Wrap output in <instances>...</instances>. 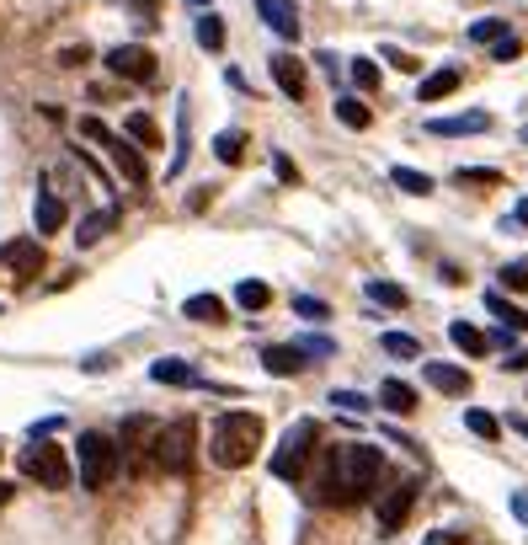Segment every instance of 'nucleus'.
Wrapping results in <instances>:
<instances>
[{
	"label": "nucleus",
	"instance_id": "17",
	"mask_svg": "<svg viewBox=\"0 0 528 545\" xmlns=\"http://www.w3.org/2000/svg\"><path fill=\"white\" fill-rule=\"evenodd\" d=\"M459 80H465V75H459L454 64H443V70H432V75L421 80V91H416V97H421V102H443L449 91H459Z\"/></svg>",
	"mask_w": 528,
	"mask_h": 545
},
{
	"label": "nucleus",
	"instance_id": "25",
	"mask_svg": "<svg viewBox=\"0 0 528 545\" xmlns=\"http://www.w3.org/2000/svg\"><path fill=\"white\" fill-rule=\"evenodd\" d=\"M390 182H395L401 193H411V198H427V193L438 187V182L427 177V172H416V166H395V172H390Z\"/></svg>",
	"mask_w": 528,
	"mask_h": 545
},
{
	"label": "nucleus",
	"instance_id": "31",
	"mask_svg": "<svg viewBox=\"0 0 528 545\" xmlns=\"http://www.w3.org/2000/svg\"><path fill=\"white\" fill-rule=\"evenodd\" d=\"M214 155H219L225 166H235V161L245 155V134H240V128H225V134L214 139Z\"/></svg>",
	"mask_w": 528,
	"mask_h": 545
},
{
	"label": "nucleus",
	"instance_id": "42",
	"mask_svg": "<svg viewBox=\"0 0 528 545\" xmlns=\"http://www.w3.org/2000/svg\"><path fill=\"white\" fill-rule=\"evenodd\" d=\"M427 545H469V540H465V530H432Z\"/></svg>",
	"mask_w": 528,
	"mask_h": 545
},
{
	"label": "nucleus",
	"instance_id": "34",
	"mask_svg": "<svg viewBox=\"0 0 528 545\" xmlns=\"http://www.w3.org/2000/svg\"><path fill=\"white\" fill-rule=\"evenodd\" d=\"M454 182L459 187H502V172H491V166H459Z\"/></svg>",
	"mask_w": 528,
	"mask_h": 545
},
{
	"label": "nucleus",
	"instance_id": "39",
	"mask_svg": "<svg viewBox=\"0 0 528 545\" xmlns=\"http://www.w3.org/2000/svg\"><path fill=\"white\" fill-rule=\"evenodd\" d=\"M518 54H523V43H518L513 33H507L502 43H491V60H496V64H513V60H518Z\"/></svg>",
	"mask_w": 528,
	"mask_h": 545
},
{
	"label": "nucleus",
	"instance_id": "20",
	"mask_svg": "<svg viewBox=\"0 0 528 545\" xmlns=\"http://www.w3.org/2000/svg\"><path fill=\"white\" fill-rule=\"evenodd\" d=\"M379 407H390V412L411 418V412H416V390H411L406 380H384V385H379Z\"/></svg>",
	"mask_w": 528,
	"mask_h": 545
},
{
	"label": "nucleus",
	"instance_id": "15",
	"mask_svg": "<svg viewBox=\"0 0 528 545\" xmlns=\"http://www.w3.org/2000/svg\"><path fill=\"white\" fill-rule=\"evenodd\" d=\"M427 385L432 390H443V396H469V369H459V363H438V359H427Z\"/></svg>",
	"mask_w": 528,
	"mask_h": 545
},
{
	"label": "nucleus",
	"instance_id": "19",
	"mask_svg": "<svg viewBox=\"0 0 528 545\" xmlns=\"http://www.w3.org/2000/svg\"><path fill=\"white\" fill-rule=\"evenodd\" d=\"M150 380H155V385H198V369L181 363V359H155L150 363Z\"/></svg>",
	"mask_w": 528,
	"mask_h": 545
},
{
	"label": "nucleus",
	"instance_id": "14",
	"mask_svg": "<svg viewBox=\"0 0 528 545\" xmlns=\"http://www.w3.org/2000/svg\"><path fill=\"white\" fill-rule=\"evenodd\" d=\"M491 118L486 113H454V118H427V134L432 139H465V134H486Z\"/></svg>",
	"mask_w": 528,
	"mask_h": 545
},
{
	"label": "nucleus",
	"instance_id": "36",
	"mask_svg": "<svg viewBox=\"0 0 528 545\" xmlns=\"http://www.w3.org/2000/svg\"><path fill=\"white\" fill-rule=\"evenodd\" d=\"M502 289H507V295H523L528 289V257H518V262L502 268Z\"/></svg>",
	"mask_w": 528,
	"mask_h": 545
},
{
	"label": "nucleus",
	"instance_id": "12",
	"mask_svg": "<svg viewBox=\"0 0 528 545\" xmlns=\"http://www.w3.org/2000/svg\"><path fill=\"white\" fill-rule=\"evenodd\" d=\"M273 80H278V91H283L289 102H304V91H310L304 60H293V54H273Z\"/></svg>",
	"mask_w": 528,
	"mask_h": 545
},
{
	"label": "nucleus",
	"instance_id": "23",
	"mask_svg": "<svg viewBox=\"0 0 528 545\" xmlns=\"http://www.w3.org/2000/svg\"><path fill=\"white\" fill-rule=\"evenodd\" d=\"M235 305H240V310H267V305H273V289H267L262 278H240V284H235Z\"/></svg>",
	"mask_w": 528,
	"mask_h": 545
},
{
	"label": "nucleus",
	"instance_id": "41",
	"mask_svg": "<svg viewBox=\"0 0 528 545\" xmlns=\"http://www.w3.org/2000/svg\"><path fill=\"white\" fill-rule=\"evenodd\" d=\"M384 60H390V70H401V75H416L421 64L411 60V54H401V49H384Z\"/></svg>",
	"mask_w": 528,
	"mask_h": 545
},
{
	"label": "nucleus",
	"instance_id": "3",
	"mask_svg": "<svg viewBox=\"0 0 528 545\" xmlns=\"http://www.w3.org/2000/svg\"><path fill=\"white\" fill-rule=\"evenodd\" d=\"M192 449H198V428H192V418H171V423L155 433L150 465H155L161 476H187V471H192Z\"/></svg>",
	"mask_w": 528,
	"mask_h": 545
},
{
	"label": "nucleus",
	"instance_id": "13",
	"mask_svg": "<svg viewBox=\"0 0 528 545\" xmlns=\"http://www.w3.org/2000/svg\"><path fill=\"white\" fill-rule=\"evenodd\" d=\"M64 220H69L64 198H59L54 187H43V193H38V203H32V225H38V236H59V230H64Z\"/></svg>",
	"mask_w": 528,
	"mask_h": 545
},
{
	"label": "nucleus",
	"instance_id": "38",
	"mask_svg": "<svg viewBox=\"0 0 528 545\" xmlns=\"http://www.w3.org/2000/svg\"><path fill=\"white\" fill-rule=\"evenodd\" d=\"M293 310H299L304 321H326V315H331V305H326V300H310V295H299V300H293Z\"/></svg>",
	"mask_w": 528,
	"mask_h": 545
},
{
	"label": "nucleus",
	"instance_id": "7",
	"mask_svg": "<svg viewBox=\"0 0 528 545\" xmlns=\"http://www.w3.org/2000/svg\"><path fill=\"white\" fill-rule=\"evenodd\" d=\"M22 476L38 486H49V492H59V486L75 482V465H69V455L59 449V444H43V438H32L27 449H22Z\"/></svg>",
	"mask_w": 528,
	"mask_h": 545
},
{
	"label": "nucleus",
	"instance_id": "4",
	"mask_svg": "<svg viewBox=\"0 0 528 545\" xmlns=\"http://www.w3.org/2000/svg\"><path fill=\"white\" fill-rule=\"evenodd\" d=\"M80 134H86V139H97V145L113 155V166H117V177H123V182H134V187H144V182H150L144 150H139L128 134H113V128H107L102 118H80Z\"/></svg>",
	"mask_w": 528,
	"mask_h": 545
},
{
	"label": "nucleus",
	"instance_id": "22",
	"mask_svg": "<svg viewBox=\"0 0 528 545\" xmlns=\"http://www.w3.org/2000/svg\"><path fill=\"white\" fill-rule=\"evenodd\" d=\"M123 134H128L139 150H155V145H161V128H155L150 113H128V118H123Z\"/></svg>",
	"mask_w": 528,
	"mask_h": 545
},
{
	"label": "nucleus",
	"instance_id": "50",
	"mask_svg": "<svg viewBox=\"0 0 528 545\" xmlns=\"http://www.w3.org/2000/svg\"><path fill=\"white\" fill-rule=\"evenodd\" d=\"M523 145H528V123H523Z\"/></svg>",
	"mask_w": 528,
	"mask_h": 545
},
{
	"label": "nucleus",
	"instance_id": "48",
	"mask_svg": "<svg viewBox=\"0 0 528 545\" xmlns=\"http://www.w3.org/2000/svg\"><path fill=\"white\" fill-rule=\"evenodd\" d=\"M5 503H11V482H0V508H5Z\"/></svg>",
	"mask_w": 528,
	"mask_h": 545
},
{
	"label": "nucleus",
	"instance_id": "6",
	"mask_svg": "<svg viewBox=\"0 0 528 545\" xmlns=\"http://www.w3.org/2000/svg\"><path fill=\"white\" fill-rule=\"evenodd\" d=\"M315 438H320V428L310 423V418H299V423L283 433V444L273 449V476H278V482H304V471H310V460H315Z\"/></svg>",
	"mask_w": 528,
	"mask_h": 545
},
{
	"label": "nucleus",
	"instance_id": "28",
	"mask_svg": "<svg viewBox=\"0 0 528 545\" xmlns=\"http://www.w3.org/2000/svg\"><path fill=\"white\" fill-rule=\"evenodd\" d=\"M368 300H374V305H390V310H406L411 295L401 289V284H390V278H374V284H368Z\"/></svg>",
	"mask_w": 528,
	"mask_h": 545
},
{
	"label": "nucleus",
	"instance_id": "33",
	"mask_svg": "<svg viewBox=\"0 0 528 545\" xmlns=\"http://www.w3.org/2000/svg\"><path fill=\"white\" fill-rule=\"evenodd\" d=\"M347 75H352V86H357L363 97H368V91H379V64H374V60H352Z\"/></svg>",
	"mask_w": 528,
	"mask_h": 545
},
{
	"label": "nucleus",
	"instance_id": "37",
	"mask_svg": "<svg viewBox=\"0 0 528 545\" xmlns=\"http://www.w3.org/2000/svg\"><path fill=\"white\" fill-rule=\"evenodd\" d=\"M181 166H187V108H181V123H176V155L166 166V177H181Z\"/></svg>",
	"mask_w": 528,
	"mask_h": 545
},
{
	"label": "nucleus",
	"instance_id": "5",
	"mask_svg": "<svg viewBox=\"0 0 528 545\" xmlns=\"http://www.w3.org/2000/svg\"><path fill=\"white\" fill-rule=\"evenodd\" d=\"M75 476H80L86 492H102L117 476V438H107V433H80V444H75Z\"/></svg>",
	"mask_w": 528,
	"mask_h": 545
},
{
	"label": "nucleus",
	"instance_id": "24",
	"mask_svg": "<svg viewBox=\"0 0 528 545\" xmlns=\"http://www.w3.org/2000/svg\"><path fill=\"white\" fill-rule=\"evenodd\" d=\"M113 225H117L113 209H102V214H86V220H80V230H75V241H80V246H97L102 236H107V230H113Z\"/></svg>",
	"mask_w": 528,
	"mask_h": 545
},
{
	"label": "nucleus",
	"instance_id": "27",
	"mask_svg": "<svg viewBox=\"0 0 528 545\" xmlns=\"http://www.w3.org/2000/svg\"><path fill=\"white\" fill-rule=\"evenodd\" d=\"M198 43H203L208 54H219V49H225V16L203 11V16H198Z\"/></svg>",
	"mask_w": 528,
	"mask_h": 545
},
{
	"label": "nucleus",
	"instance_id": "43",
	"mask_svg": "<svg viewBox=\"0 0 528 545\" xmlns=\"http://www.w3.org/2000/svg\"><path fill=\"white\" fill-rule=\"evenodd\" d=\"M299 348H304V353H320V359H331V353H337V343H331V337H310V343H299Z\"/></svg>",
	"mask_w": 528,
	"mask_h": 545
},
{
	"label": "nucleus",
	"instance_id": "18",
	"mask_svg": "<svg viewBox=\"0 0 528 545\" xmlns=\"http://www.w3.org/2000/svg\"><path fill=\"white\" fill-rule=\"evenodd\" d=\"M449 343H454L459 353H469V359H486V348H491V337H486L480 326H469V321H454V326H449Z\"/></svg>",
	"mask_w": 528,
	"mask_h": 545
},
{
	"label": "nucleus",
	"instance_id": "21",
	"mask_svg": "<svg viewBox=\"0 0 528 545\" xmlns=\"http://www.w3.org/2000/svg\"><path fill=\"white\" fill-rule=\"evenodd\" d=\"M181 315L214 326V321H225V300H219V295H192V300H181Z\"/></svg>",
	"mask_w": 528,
	"mask_h": 545
},
{
	"label": "nucleus",
	"instance_id": "44",
	"mask_svg": "<svg viewBox=\"0 0 528 545\" xmlns=\"http://www.w3.org/2000/svg\"><path fill=\"white\" fill-rule=\"evenodd\" d=\"M278 177H283V182H299V172H293L289 155H278Z\"/></svg>",
	"mask_w": 528,
	"mask_h": 545
},
{
	"label": "nucleus",
	"instance_id": "46",
	"mask_svg": "<svg viewBox=\"0 0 528 545\" xmlns=\"http://www.w3.org/2000/svg\"><path fill=\"white\" fill-rule=\"evenodd\" d=\"M507 369H528V348H518V353L507 359Z\"/></svg>",
	"mask_w": 528,
	"mask_h": 545
},
{
	"label": "nucleus",
	"instance_id": "16",
	"mask_svg": "<svg viewBox=\"0 0 528 545\" xmlns=\"http://www.w3.org/2000/svg\"><path fill=\"white\" fill-rule=\"evenodd\" d=\"M256 11H262V22L283 38V43H293L299 38V16H293V5L289 0H256Z\"/></svg>",
	"mask_w": 528,
	"mask_h": 545
},
{
	"label": "nucleus",
	"instance_id": "10",
	"mask_svg": "<svg viewBox=\"0 0 528 545\" xmlns=\"http://www.w3.org/2000/svg\"><path fill=\"white\" fill-rule=\"evenodd\" d=\"M262 369H267V374H278V380H293V374H304V369H310V353H304V348H293V343H273V348H262Z\"/></svg>",
	"mask_w": 528,
	"mask_h": 545
},
{
	"label": "nucleus",
	"instance_id": "9",
	"mask_svg": "<svg viewBox=\"0 0 528 545\" xmlns=\"http://www.w3.org/2000/svg\"><path fill=\"white\" fill-rule=\"evenodd\" d=\"M107 70L117 80H155V54L144 43H117L107 49Z\"/></svg>",
	"mask_w": 528,
	"mask_h": 545
},
{
	"label": "nucleus",
	"instance_id": "29",
	"mask_svg": "<svg viewBox=\"0 0 528 545\" xmlns=\"http://www.w3.org/2000/svg\"><path fill=\"white\" fill-rule=\"evenodd\" d=\"M465 428L475 433V438H486V444H496V438H502V423H496L486 407H469V412H465Z\"/></svg>",
	"mask_w": 528,
	"mask_h": 545
},
{
	"label": "nucleus",
	"instance_id": "1",
	"mask_svg": "<svg viewBox=\"0 0 528 545\" xmlns=\"http://www.w3.org/2000/svg\"><path fill=\"white\" fill-rule=\"evenodd\" d=\"M384 486H390V465H384L379 444H337V449H326L320 476H315L320 503H331V508L368 503V497L384 492Z\"/></svg>",
	"mask_w": 528,
	"mask_h": 545
},
{
	"label": "nucleus",
	"instance_id": "47",
	"mask_svg": "<svg viewBox=\"0 0 528 545\" xmlns=\"http://www.w3.org/2000/svg\"><path fill=\"white\" fill-rule=\"evenodd\" d=\"M513 220H518V230H523V225H528V198H523V203H518V209H513Z\"/></svg>",
	"mask_w": 528,
	"mask_h": 545
},
{
	"label": "nucleus",
	"instance_id": "40",
	"mask_svg": "<svg viewBox=\"0 0 528 545\" xmlns=\"http://www.w3.org/2000/svg\"><path fill=\"white\" fill-rule=\"evenodd\" d=\"M331 401H337V412H368V396H357V390H331Z\"/></svg>",
	"mask_w": 528,
	"mask_h": 545
},
{
	"label": "nucleus",
	"instance_id": "2",
	"mask_svg": "<svg viewBox=\"0 0 528 545\" xmlns=\"http://www.w3.org/2000/svg\"><path fill=\"white\" fill-rule=\"evenodd\" d=\"M256 449H262V418H256V412H225V418L214 423V433H208V455H214V465H225V471L251 465Z\"/></svg>",
	"mask_w": 528,
	"mask_h": 545
},
{
	"label": "nucleus",
	"instance_id": "26",
	"mask_svg": "<svg viewBox=\"0 0 528 545\" xmlns=\"http://www.w3.org/2000/svg\"><path fill=\"white\" fill-rule=\"evenodd\" d=\"M486 310H491V315H502V321H507V326H518V332L528 326V315L507 300V289H486Z\"/></svg>",
	"mask_w": 528,
	"mask_h": 545
},
{
	"label": "nucleus",
	"instance_id": "45",
	"mask_svg": "<svg viewBox=\"0 0 528 545\" xmlns=\"http://www.w3.org/2000/svg\"><path fill=\"white\" fill-rule=\"evenodd\" d=\"M513 513H518V519H528V492H518V497H513Z\"/></svg>",
	"mask_w": 528,
	"mask_h": 545
},
{
	"label": "nucleus",
	"instance_id": "32",
	"mask_svg": "<svg viewBox=\"0 0 528 545\" xmlns=\"http://www.w3.org/2000/svg\"><path fill=\"white\" fill-rule=\"evenodd\" d=\"M469 38L475 43H502L507 38V22L502 16H480V22H469Z\"/></svg>",
	"mask_w": 528,
	"mask_h": 545
},
{
	"label": "nucleus",
	"instance_id": "49",
	"mask_svg": "<svg viewBox=\"0 0 528 545\" xmlns=\"http://www.w3.org/2000/svg\"><path fill=\"white\" fill-rule=\"evenodd\" d=\"M187 5H203V11H208V0H187Z\"/></svg>",
	"mask_w": 528,
	"mask_h": 545
},
{
	"label": "nucleus",
	"instance_id": "11",
	"mask_svg": "<svg viewBox=\"0 0 528 545\" xmlns=\"http://www.w3.org/2000/svg\"><path fill=\"white\" fill-rule=\"evenodd\" d=\"M0 257H5V268H11L16 278H32V273L43 268V241H38V236H22V241L0 246Z\"/></svg>",
	"mask_w": 528,
	"mask_h": 545
},
{
	"label": "nucleus",
	"instance_id": "30",
	"mask_svg": "<svg viewBox=\"0 0 528 545\" xmlns=\"http://www.w3.org/2000/svg\"><path fill=\"white\" fill-rule=\"evenodd\" d=\"M379 348H384V353H395V359H421V343H416L411 332H384V337H379Z\"/></svg>",
	"mask_w": 528,
	"mask_h": 545
},
{
	"label": "nucleus",
	"instance_id": "35",
	"mask_svg": "<svg viewBox=\"0 0 528 545\" xmlns=\"http://www.w3.org/2000/svg\"><path fill=\"white\" fill-rule=\"evenodd\" d=\"M337 118L347 123V128H368V118H374V113H368L357 97H342V102H337Z\"/></svg>",
	"mask_w": 528,
	"mask_h": 545
},
{
	"label": "nucleus",
	"instance_id": "8",
	"mask_svg": "<svg viewBox=\"0 0 528 545\" xmlns=\"http://www.w3.org/2000/svg\"><path fill=\"white\" fill-rule=\"evenodd\" d=\"M411 503H416V482H411V476H401V482L384 486V497H379V508H374V519H379V530H384V535H395V530L406 524Z\"/></svg>",
	"mask_w": 528,
	"mask_h": 545
}]
</instances>
